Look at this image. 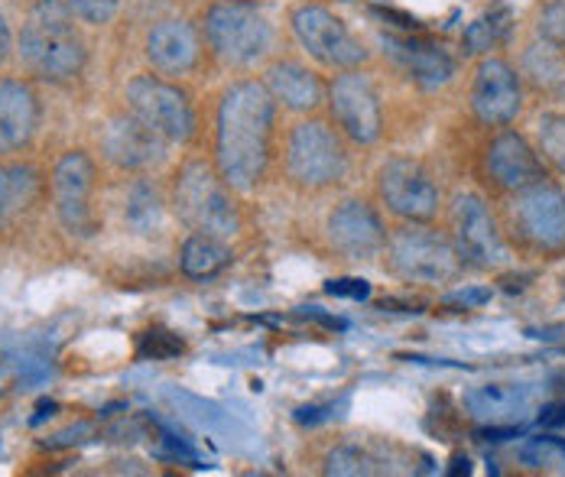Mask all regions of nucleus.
<instances>
[{"instance_id": "6", "label": "nucleus", "mask_w": 565, "mask_h": 477, "mask_svg": "<svg viewBox=\"0 0 565 477\" xmlns=\"http://www.w3.org/2000/svg\"><path fill=\"white\" fill-rule=\"evenodd\" d=\"M286 166H289V176L299 185L322 188V185L339 182L344 173V150H341L335 130L322 120H302L289 133Z\"/></svg>"}, {"instance_id": "5", "label": "nucleus", "mask_w": 565, "mask_h": 477, "mask_svg": "<svg viewBox=\"0 0 565 477\" xmlns=\"http://www.w3.org/2000/svg\"><path fill=\"white\" fill-rule=\"evenodd\" d=\"M127 108L150 130H157L167 143H185L195 130L189 98L160 75H137L127 85Z\"/></svg>"}, {"instance_id": "12", "label": "nucleus", "mask_w": 565, "mask_h": 477, "mask_svg": "<svg viewBox=\"0 0 565 477\" xmlns=\"http://www.w3.org/2000/svg\"><path fill=\"white\" fill-rule=\"evenodd\" d=\"M381 198L409 221H426L439 212V188L416 160H391L381 170Z\"/></svg>"}, {"instance_id": "16", "label": "nucleus", "mask_w": 565, "mask_h": 477, "mask_svg": "<svg viewBox=\"0 0 565 477\" xmlns=\"http://www.w3.org/2000/svg\"><path fill=\"white\" fill-rule=\"evenodd\" d=\"M105 153L120 170H150L167 156V140L137 115H120L105 130Z\"/></svg>"}, {"instance_id": "13", "label": "nucleus", "mask_w": 565, "mask_h": 477, "mask_svg": "<svg viewBox=\"0 0 565 477\" xmlns=\"http://www.w3.org/2000/svg\"><path fill=\"white\" fill-rule=\"evenodd\" d=\"M513 218L523 231V238L533 240L543 250H563L565 247V195L563 188L550 182H536L520 192Z\"/></svg>"}, {"instance_id": "32", "label": "nucleus", "mask_w": 565, "mask_h": 477, "mask_svg": "<svg viewBox=\"0 0 565 477\" xmlns=\"http://www.w3.org/2000/svg\"><path fill=\"white\" fill-rule=\"evenodd\" d=\"M326 471L329 475H371L374 468H371V458L367 455H361L358 448H351V445H344V448H335L329 458H326Z\"/></svg>"}, {"instance_id": "34", "label": "nucleus", "mask_w": 565, "mask_h": 477, "mask_svg": "<svg viewBox=\"0 0 565 477\" xmlns=\"http://www.w3.org/2000/svg\"><path fill=\"white\" fill-rule=\"evenodd\" d=\"M326 293L329 296H341V299H354V302H361V299L371 296V283L367 280H332L329 286H326Z\"/></svg>"}, {"instance_id": "20", "label": "nucleus", "mask_w": 565, "mask_h": 477, "mask_svg": "<svg viewBox=\"0 0 565 477\" xmlns=\"http://www.w3.org/2000/svg\"><path fill=\"white\" fill-rule=\"evenodd\" d=\"M488 170L498 180V185L513 188V192H523V188L543 182L540 156L520 133H510V130L488 147Z\"/></svg>"}, {"instance_id": "25", "label": "nucleus", "mask_w": 565, "mask_h": 477, "mask_svg": "<svg viewBox=\"0 0 565 477\" xmlns=\"http://www.w3.org/2000/svg\"><path fill=\"white\" fill-rule=\"evenodd\" d=\"M523 72L530 75V82L546 91V95H563L565 91V59L559 46L540 40L533 46H526L523 53Z\"/></svg>"}, {"instance_id": "27", "label": "nucleus", "mask_w": 565, "mask_h": 477, "mask_svg": "<svg viewBox=\"0 0 565 477\" xmlns=\"http://www.w3.org/2000/svg\"><path fill=\"white\" fill-rule=\"evenodd\" d=\"M508 10H498V13H488V17L468 23V30H465V36H461L465 53H468V56H481V53L494 50V46L501 43V36L508 33Z\"/></svg>"}, {"instance_id": "37", "label": "nucleus", "mask_w": 565, "mask_h": 477, "mask_svg": "<svg viewBox=\"0 0 565 477\" xmlns=\"http://www.w3.org/2000/svg\"><path fill=\"white\" fill-rule=\"evenodd\" d=\"M491 299V290H458L446 302H458V305H484Z\"/></svg>"}, {"instance_id": "41", "label": "nucleus", "mask_w": 565, "mask_h": 477, "mask_svg": "<svg viewBox=\"0 0 565 477\" xmlns=\"http://www.w3.org/2000/svg\"><path fill=\"white\" fill-rule=\"evenodd\" d=\"M53 413H56V403H53V400H43V403H40V413L33 416V425H40L43 419L53 416Z\"/></svg>"}, {"instance_id": "15", "label": "nucleus", "mask_w": 565, "mask_h": 477, "mask_svg": "<svg viewBox=\"0 0 565 477\" xmlns=\"http://www.w3.org/2000/svg\"><path fill=\"white\" fill-rule=\"evenodd\" d=\"M329 238L335 243V250H341L351 260H371L387 243V235H384V225H381L377 212L367 202H358V198L341 202L339 208L332 212Z\"/></svg>"}, {"instance_id": "1", "label": "nucleus", "mask_w": 565, "mask_h": 477, "mask_svg": "<svg viewBox=\"0 0 565 477\" xmlns=\"http://www.w3.org/2000/svg\"><path fill=\"white\" fill-rule=\"evenodd\" d=\"M274 95L260 82L231 85L218 108V170L222 180L250 192L264 180L274 137Z\"/></svg>"}, {"instance_id": "28", "label": "nucleus", "mask_w": 565, "mask_h": 477, "mask_svg": "<svg viewBox=\"0 0 565 477\" xmlns=\"http://www.w3.org/2000/svg\"><path fill=\"white\" fill-rule=\"evenodd\" d=\"M516 458L526 468H556L565 465V438L556 435H540V438H526L516 452Z\"/></svg>"}, {"instance_id": "19", "label": "nucleus", "mask_w": 565, "mask_h": 477, "mask_svg": "<svg viewBox=\"0 0 565 477\" xmlns=\"http://www.w3.org/2000/svg\"><path fill=\"white\" fill-rule=\"evenodd\" d=\"M147 59L160 75H185L199 62V36L185 20H163L147 36Z\"/></svg>"}, {"instance_id": "24", "label": "nucleus", "mask_w": 565, "mask_h": 477, "mask_svg": "<svg viewBox=\"0 0 565 477\" xmlns=\"http://www.w3.org/2000/svg\"><path fill=\"white\" fill-rule=\"evenodd\" d=\"M179 263H182V273H185V277H192V280H209V277L222 273L227 263H231V250H227V243L222 238L192 235V238L182 243Z\"/></svg>"}, {"instance_id": "23", "label": "nucleus", "mask_w": 565, "mask_h": 477, "mask_svg": "<svg viewBox=\"0 0 565 477\" xmlns=\"http://www.w3.org/2000/svg\"><path fill=\"white\" fill-rule=\"evenodd\" d=\"M40 195V173L33 166L13 163L0 166V228L26 212Z\"/></svg>"}, {"instance_id": "4", "label": "nucleus", "mask_w": 565, "mask_h": 477, "mask_svg": "<svg viewBox=\"0 0 565 477\" xmlns=\"http://www.w3.org/2000/svg\"><path fill=\"white\" fill-rule=\"evenodd\" d=\"M205 40L218 59L231 65H250L270 53L274 30L257 7L241 0H222L205 13Z\"/></svg>"}, {"instance_id": "26", "label": "nucleus", "mask_w": 565, "mask_h": 477, "mask_svg": "<svg viewBox=\"0 0 565 477\" xmlns=\"http://www.w3.org/2000/svg\"><path fill=\"white\" fill-rule=\"evenodd\" d=\"M124 221L134 235H153L163 225V198L150 182H137L124 205Z\"/></svg>"}, {"instance_id": "29", "label": "nucleus", "mask_w": 565, "mask_h": 477, "mask_svg": "<svg viewBox=\"0 0 565 477\" xmlns=\"http://www.w3.org/2000/svg\"><path fill=\"white\" fill-rule=\"evenodd\" d=\"M536 133H540L543 153L565 176V115H543L536 123Z\"/></svg>"}, {"instance_id": "39", "label": "nucleus", "mask_w": 565, "mask_h": 477, "mask_svg": "<svg viewBox=\"0 0 565 477\" xmlns=\"http://www.w3.org/2000/svg\"><path fill=\"white\" fill-rule=\"evenodd\" d=\"M10 53H13V33H10L7 17L0 13V65L10 59Z\"/></svg>"}, {"instance_id": "7", "label": "nucleus", "mask_w": 565, "mask_h": 477, "mask_svg": "<svg viewBox=\"0 0 565 477\" xmlns=\"http://www.w3.org/2000/svg\"><path fill=\"white\" fill-rule=\"evenodd\" d=\"M292 33L302 50L329 68H354L367 59V50L351 36L339 17L319 3H302L292 13Z\"/></svg>"}, {"instance_id": "33", "label": "nucleus", "mask_w": 565, "mask_h": 477, "mask_svg": "<svg viewBox=\"0 0 565 477\" xmlns=\"http://www.w3.org/2000/svg\"><path fill=\"white\" fill-rule=\"evenodd\" d=\"M68 7L75 13V20L92 23V26H105V23H111L114 17H117L120 0H68Z\"/></svg>"}, {"instance_id": "2", "label": "nucleus", "mask_w": 565, "mask_h": 477, "mask_svg": "<svg viewBox=\"0 0 565 477\" xmlns=\"http://www.w3.org/2000/svg\"><path fill=\"white\" fill-rule=\"evenodd\" d=\"M20 59L30 75L43 82H72L88 59L85 40L75 30V13L68 0H36L23 33H20Z\"/></svg>"}, {"instance_id": "36", "label": "nucleus", "mask_w": 565, "mask_h": 477, "mask_svg": "<svg viewBox=\"0 0 565 477\" xmlns=\"http://www.w3.org/2000/svg\"><path fill=\"white\" fill-rule=\"evenodd\" d=\"M384 23H391V26H396L399 33H413V30H419V23L409 17V13H399V10H387V7H377L374 10Z\"/></svg>"}, {"instance_id": "30", "label": "nucleus", "mask_w": 565, "mask_h": 477, "mask_svg": "<svg viewBox=\"0 0 565 477\" xmlns=\"http://www.w3.org/2000/svg\"><path fill=\"white\" fill-rule=\"evenodd\" d=\"M140 358L143 360H170L179 358L182 351H185V345H182V338L179 335H172L170 328H150L143 338H140Z\"/></svg>"}, {"instance_id": "8", "label": "nucleus", "mask_w": 565, "mask_h": 477, "mask_svg": "<svg viewBox=\"0 0 565 477\" xmlns=\"http://www.w3.org/2000/svg\"><path fill=\"white\" fill-rule=\"evenodd\" d=\"M391 267L409 283H446L458 273V250L429 228H399L391 238Z\"/></svg>"}, {"instance_id": "10", "label": "nucleus", "mask_w": 565, "mask_h": 477, "mask_svg": "<svg viewBox=\"0 0 565 477\" xmlns=\"http://www.w3.org/2000/svg\"><path fill=\"white\" fill-rule=\"evenodd\" d=\"M455 243H458V257H465L471 267L481 270H498L508 267V247L494 228V218L488 212V205L478 195H458L452 208Z\"/></svg>"}, {"instance_id": "31", "label": "nucleus", "mask_w": 565, "mask_h": 477, "mask_svg": "<svg viewBox=\"0 0 565 477\" xmlns=\"http://www.w3.org/2000/svg\"><path fill=\"white\" fill-rule=\"evenodd\" d=\"M536 30H540V40H546V43L565 50V0H550L540 10Z\"/></svg>"}, {"instance_id": "40", "label": "nucleus", "mask_w": 565, "mask_h": 477, "mask_svg": "<svg viewBox=\"0 0 565 477\" xmlns=\"http://www.w3.org/2000/svg\"><path fill=\"white\" fill-rule=\"evenodd\" d=\"M540 422L543 425H565V403H550L540 410Z\"/></svg>"}, {"instance_id": "42", "label": "nucleus", "mask_w": 565, "mask_h": 477, "mask_svg": "<svg viewBox=\"0 0 565 477\" xmlns=\"http://www.w3.org/2000/svg\"><path fill=\"white\" fill-rule=\"evenodd\" d=\"M461 471H465V475H468V471H471V465H468V458H461V455H458V458H455L452 462V468H449V475H461Z\"/></svg>"}, {"instance_id": "35", "label": "nucleus", "mask_w": 565, "mask_h": 477, "mask_svg": "<svg viewBox=\"0 0 565 477\" xmlns=\"http://www.w3.org/2000/svg\"><path fill=\"white\" fill-rule=\"evenodd\" d=\"M92 432H95V429H92V422H75V425H68L65 432H58V435H53V438H46V448H68V445H78V442H85Z\"/></svg>"}, {"instance_id": "17", "label": "nucleus", "mask_w": 565, "mask_h": 477, "mask_svg": "<svg viewBox=\"0 0 565 477\" xmlns=\"http://www.w3.org/2000/svg\"><path fill=\"white\" fill-rule=\"evenodd\" d=\"M465 413L484 425H520L536 406V387L530 383H484L465 393Z\"/></svg>"}, {"instance_id": "38", "label": "nucleus", "mask_w": 565, "mask_h": 477, "mask_svg": "<svg viewBox=\"0 0 565 477\" xmlns=\"http://www.w3.org/2000/svg\"><path fill=\"white\" fill-rule=\"evenodd\" d=\"M332 410H335V406H302V410L296 413V422H299V425H316V422L332 416Z\"/></svg>"}, {"instance_id": "11", "label": "nucleus", "mask_w": 565, "mask_h": 477, "mask_svg": "<svg viewBox=\"0 0 565 477\" xmlns=\"http://www.w3.org/2000/svg\"><path fill=\"white\" fill-rule=\"evenodd\" d=\"M329 105L339 127L354 143H374L381 137V101L361 72L344 68V75H339L329 88Z\"/></svg>"}, {"instance_id": "9", "label": "nucleus", "mask_w": 565, "mask_h": 477, "mask_svg": "<svg viewBox=\"0 0 565 477\" xmlns=\"http://www.w3.org/2000/svg\"><path fill=\"white\" fill-rule=\"evenodd\" d=\"M92 192H95L92 156L82 150L65 153L53 170V198H56L58 221L65 225V231L78 238H92L98 231V221L92 212Z\"/></svg>"}, {"instance_id": "14", "label": "nucleus", "mask_w": 565, "mask_h": 477, "mask_svg": "<svg viewBox=\"0 0 565 477\" xmlns=\"http://www.w3.org/2000/svg\"><path fill=\"white\" fill-rule=\"evenodd\" d=\"M520 78L504 59H484L478 65L475 85H471V108L475 115L491 123L504 127L520 115Z\"/></svg>"}, {"instance_id": "18", "label": "nucleus", "mask_w": 565, "mask_h": 477, "mask_svg": "<svg viewBox=\"0 0 565 477\" xmlns=\"http://www.w3.org/2000/svg\"><path fill=\"white\" fill-rule=\"evenodd\" d=\"M40 127V98L20 78L0 82V156L20 153Z\"/></svg>"}, {"instance_id": "22", "label": "nucleus", "mask_w": 565, "mask_h": 477, "mask_svg": "<svg viewBox=\"0 0 565 477\" xmlns=\"http://www.w3.org/2000/svg\"><path fill=\"white\" fill-rule=\"evenodd\" d=\"M267 91L274 95V101H280L282 108L299 111V115L316 111L322 105V82L296 62H277L267 72Z\"/></svg>"}, {"instance_id": "3", "label": "nucleus", "mask_w": 565, "mask_h": 477, "mask_svg": "<svg viewBox=\"0 0 565 477\" xmlns=\"http://www.w3.org/2000/svg\"><path fill=\"white\" fill-rule=\"evenodd\" d=\"M175 215L195 231V235H212V238H231L237 231V208L231 202L222 180L205 166V163H189L172 192Z\"/></svg>"}, {"instance_id": "21", "label": "nucleus", "mask_w": 565, "mask_h": 477, "mask_svg": "<svg viewBox=\"0 0 565 477\" xmlns=\"http://www.w3.org/2000/svg\"><path fill=\"white\" fill-rule=\"evenodd\" d=\"M384 46L406 68V75L416 78L423 88H439L452 82L455 59L443 46H433L423 40H396V36H387Z\"/></svg>"}]
</instances>
